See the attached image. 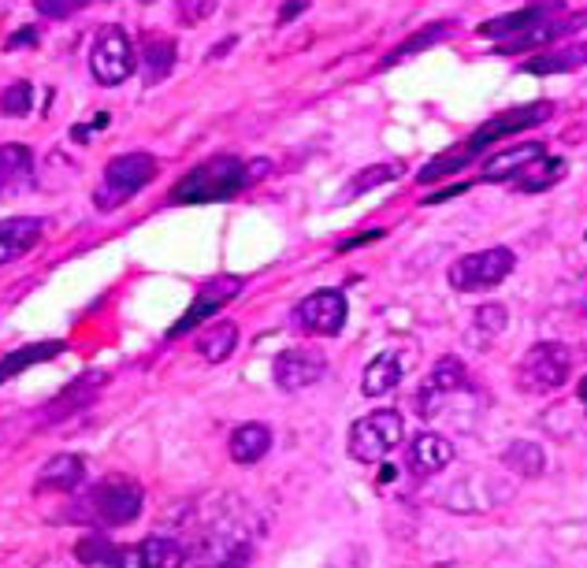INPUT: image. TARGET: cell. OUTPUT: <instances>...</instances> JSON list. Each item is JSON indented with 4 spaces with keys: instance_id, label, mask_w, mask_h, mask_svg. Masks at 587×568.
Returning <instances> with one entry per match:
<instances>
[{
    "instance_id": "e575fe53",
    "label": "cell",
    "mask_w": 587,
    "mask_h": 568,
    "mask_svg": "<svg viewBox=\"0 0 587 568\" xmlns=\"http://www.w3.org/2000/svg\"><path fill=\"white\" fill-rule=\"evenodd\" d=\"M476 328L484 331V335H502L505 331V309L502 305H484L480 312H476Z\"/></svg>"
},
{
    "instance_id": "7402d4cb",
    "label": "cell",
    "mask_w": 587,
    "mask_h": 568,
    "mask_svg": "<svg viewBox=\"0 0 587 568\" xmlns=\"http://www.w3.org/2000/svg\"><path fill=\"white\" fill-rule=\"evenodd\" d=\"M587 63V41H568L562 49H547L539 57L521 63V71L528 75H562V71H576Z\"/></svg>"
},
{
    "instance_id": "d4e9b609",
    "label": "cell",
    "mask_w": 587,
    "mask_h": 568,
    "mask_svg": "<svg viewBox=\"0 0 587 568\" xmlns=\"http://www.w3.org/2000/svg\"><path fill=\"white\" fill-rule=\"evenodd\" d=\"M502 465L510 468V472H517L521 480H539V476L547 472V454L536 446V442L517 439V442H510V446H505Z\"/></svg>"
},
{
    "instance_id": "44dd1931",
    "label": "cell",
    "mask_w": 587,
    "mask_h": 568,
    "mask_svg": "<svg viewBox=\"0 0 587 568\" xmlns=\"http://www.w3.org/2000/svg\"><path fill=\"white\" fill-rule=\"evenodd\" d=\"M465 386V365L457 357H442L436 368H431L428 383H424L420 391V412L424 417H431V402H439L442 394H454Z\"/></svg>"
},
{
    "instance_id": "74e56055",
    "label": "cell",
    "mask_w": 587,
    "mask_h": 568,
    "mask_svg": "<svg viewBox=\"0 0 587 568\" xmlns=\"http://www.w3.org/2000/svg\"><path fill=\"white\" fill-rule=\"evenodd\" d=\"M305 4H309V0H286V4L279 8V23H291L297 12H305Z\"/></svg>"
},
{
    "instance_id": "f546056e",
    "label": "cell",
    "mask_w": 587,
    "mask_h": 568,
    "mask_svg": "<svg viewBox=\"0 0 587 568\" xmlns=\"http://www.w3.org/2000/svg\"><path fill=\"white\" fill-rule=\"evenodd\" d=\"M562 175H565V164H562V160H547V157H543V160H536V164H531L513 186L525 189V194H539V189L554 186Z\"/></svg>"
},
{
    "instance_id": "2e32d148",
    "label": "cell",
    "mask_w": 587,
    "mask_h": 568,
    "mask_svg": "<svg viewBox=\"0 0 587 568\" xmlns=\"http://www.w3.org/2000/svg\"><path fill=\"white\" fill-rule=\"evenodd\" d=\"M454 457H457L454 442L447 435H436V431H420V435H413L409 442V472L420 476V480L447 472V468L454 465Z\"/></svg>"
},
{
    "instance_id": "52a82bcc",
    "label": "cell",
    "mask_w": 587,
    "mask_h": 568,
    "mask_svg": "<svg viewBox=\"0 0 587 568\" xmlns=\"http://www.w3.org/2000/svg\"><path fill=\"white\" fill-rule=\"evenodd\" d=\"M346 316H350L346 294L342 291H316V294L305 297V301H297L294 328L302 331V335H313V338H331L346 328Z\"/></svg>"
},
{
    "instance_id": "7a4b0ae2",
    "label": "cell",
    "mask_w": 587,
    "mask_h": 568,
    "mask_svg": "<svg viewBox=\"0 0 587 568\" xmlns=\"http://www.w3.org/2000/svg\"><path fill=\"white\" fill-rule=\"evenodd\" d=\"M249 183H253L249 164H242L239 157H212L171 186V201L175 205L231 201V197H239Z\"/></svg>"
},
{
    "instance_id": "6da1fadb",
    "label": "cell",
    "mask_w": 587,
    "mask_h": 568,
    "mask_svg": "<svg viewBox=\"0 0 587 568\" xmlns=\"http://www.w3.org/2000/svg\"><path fill=\"white\" fill-rule=\"evenodd\" d=\"M550 120V104H525V108H510V112H499L491 123H484L480 131H473V138H465L462 146L439 152L436 160H431L428 168L420 171V183H439V178L454 175V171H462L473 164L480 152L491 146V141L505 138V134H521L528 131V126H539Z\"/></svg>"
},
{
    "instance_id": "8fae6325",
    "label": "cell",
    "mask_w": 587,
    "mask_h": 568,
    "mask_svg": "<svg viewBox=\"0 0 587 568\" xmlns=\"http://www.w3.org/2000/svg\"><path fill=\"white\" fill-rule=\"evenodd\" d=\"M272 375H276L279 391L297 394V391H305V386H316L323 375H328V357H323V349H316V346L283 349L272 365Z\"/></svg>"
},
{
    "instance_id": "4dcf8cb0",
    "label": "cell",
    "mask_w": 587,
    "mask_h": 568,
    "mask_svg": "<svg viewBox=\"0 0 587 568\" xmlns=\"http://www.w3.org/2000/svg\"><path fill=\"white\" fill-rule=\"evenodd\" d=\"M30 104H34L30 83H12L0 94V115H8V120H20V115L30 112Z\"/></svg>"
},
{
    "instance_id": "3957f363",
    "label": "cell",
    "mask_w": 587,
    "mask_h": 568,
    "mask_svg": "<svg viewBox=\"0 0 587 568\" xmlns=\"http://www.w3.org/2000/svg\"><path fill=\"white\" fill-rule=\"evenodd\" d=\"M405 420L399 409H376L350 428V457L357 465H379L387 454L402 446Z\"/></svg>"
},
{
    "instance_id": "d590c367",
    "label": "cell",
    "mask_w": 587,
    "mask_h": 568,
    "mask_svg": "<svg viewBox=\"0 0 587 568\" xmlns=\"http://www.w3.org/2000/svg\"><path fill=\"white\" fill-rule=\"evenodd\" d=\"M328 568H368V554L360 546H342L328 561Z\"/></svg>"
},
{
    "instance_id": "ba28073f",
    "label": "cell",
    "mask_w": 587,
    "mask_h": 568,
    "mask_svg": "<svg viewBox=\"0 0 587 568\" xmlns=\"http://www.w3.org/2000/svg\"><path fill=\"white\" fill-rule=\"evenodd\" d=\"M89 513L101 524H131L142 513V486L126 476H108L89 491Z\"/></svg>"
},
{
    "instance_id": "5b68a950",
    "label": "cell",
    "mask_w": 587,
    "mask_h": 568,
    "mask_svg": "<svg viewBox=\"0 0 587 568\" xmlns=\"http://www.w3.org/2000/svg\"><path fill=\"white\" fill-rule=\"evenodd\" d=\"M573 375V354L562 342H536L517 365V386L525 394L562 391Z\"/></svg>"
},
{
    "instance_id": "d6986e66",
    "label": "cell",
    "mask_w": 587,
    "mask_h": 568,
    "mask_svg": "<svg viewBox=\"0 0 587 568\" xmlns=\"http://www.w3.org/2000/svg\"><path fill=\"white\" fill-rule=\"evenodd\" d=\"M34 183V152L26 146H0V197H12Z\"/></svg>"
},
{
    "instance_id": "e0dca14e",
    "label": "cell",
    "mask_w": 587,
    "mask_h": 568,
    "mask_svg": "<svg viewBox=\"0 0 587 568\" xmlns=\"http://www.w3.org/2000/svg\"><path fill=\"white\" fill-rule=\"evenodd\" d=\"M45 223L38 215H12V220H0V264H12V260L26 257L41 242Z\"/></svg>"
},
{
    "instance_id": "30bf717a",
    "label": "cell",
    "mask_w": 587,
    "mask_h": 568,
    "mask_svg": "<svg viewBox=\"0 0 587 568\" xmlns=\"http://www.w3.org/2000/svg\"><path fill=\"white\" fill-rule=\"evenodd\" d=\"M249 561V539L242 528H231L228 520L212 524L197 539L194 546V565L197 568H242Z\"/></svg>"
},
{
    "instance_id": "603a6c76",
    "label": "cell",
    "mask_w": 587,
    "mask_h": 568,
    "mask_svg": "<svg viewBox=\"0 0 587 568\" xmlns=\"http://www.w3.org/2000/svg\"><path fill=\"white\" fill-rule=\"evenodd\" d=\"M86 480V461L83 457H75V454H60V457H52L49 465L41 468V476H38V491H75V486H83Z\"/></svg>"
},
{
    "instance_id": "277c9868",
    "label": "cell",
    "mask_w": 587,
    "mask_h": 568,
    "mask_svg": "<svg viewBox=\"0 0 587 568\" xmlns=\"http://www.w3.org/2000/svg\"><path fill=\"white\" fill-rule=\"evenodd\" d=\"M513 268H517L513 249L491 246V249L465 252L462 260H454L447 279H450V286H454L457 294H484V291H494L499 283H505Z\"/></svg>"
},
{
    "instance_id": "83f0119b",
    "label": "cell",
    "mask_w": 587,
    "mask_h": 568,
    "mask_svg": "<svg viewBox=\"0 0 587 568\" xmlns=\"http://www.w3.org/2000/svg\"><path fill=\"white\" fill-rule=\"evenodd\" d=\"M142 67H146V83L157 86L164 83L171 75V67H175V45L157 38V41H146V49H142Z\"/></svg>"
},
{
    "instance_id": "4316f807",
    "label": "cell",
    "mask_w": 587,
    "mask_h": 568,
    "mask_svg": "<svg viewBox=\"0 0 587 568\" xmlns=\"http://www.w3.org/2000/svg\"><path fill=\"white\" fill-rule=\"evenodd\" d=\"M234 346H239V328L234 323H216L197 342V354L209 360V365H220V360H228L234 354Z\"/></svg>"
},
{
    "instance_id": "9c48e42d",
    "label": "cell",
    "mask_w": 587,
    "mask_h": 568,
    "mask_svg": "<svg viewBox=\"0 0 587 568\" xmlns=\"http://www.w3.org/2000/svg\"><path fill=\"white\" fill-rule=\"evenodd\" d=\"M89 71L101 86H120L134 71V45L120 26H105L89 49Z\"/></svg>"
},
{
    "instance_id": "f1b7e54d",
    "label": "cell",
    "mask_w": 587,
    "mask_h": 568,
    "mask_svg": "<svg viewBox=\"0 0 587 568\" xmlns=\"http://www.w3.org/2000/svg\"><path fill=\"white\" fill-rule=\"evenodd\" d=\"M450 30L454 26L450 23H436V26H424L420 34H413V38H405L399 49L391 52V57L383 60V67H394V63H402V60H409V57H417V52H424V49H431L436 41H442V38H450Z\"/></svg>"
},
{
    "instance_id": "7c38bea8",
    "label": "cell",
    "mask_w": 587,
    "mask_h": 568,
    "mask_svg": "<svg viewBox=\"0 0 587 568\" xmlns=\"http://www.w3.org/2000/svg\"><path fill=\"white\" fill-rule=\"evenodd\" d=\"M587 15L584 12H565V4H558L554 12H547L543 20H536L531 26H525L521 34H513L510 41H502V57H510V52H525V49H550L558 38H565V34L580 30Z\"/></svg>"
},
{
    "instance_id": "ac0fdd59",
    "label": "cell",
    "mask_w": 587,
    "mask_h": 568,
    "mask_svg": "<svg viewBox=\"0 0 587 568\" xmlns=\"http://www.w3.org/2000/svg\"><path fill=\"white\" fill-rule=\"evenodd\" d=\"M402 375H405L402 349H387V354L368 360L365 375H360V391H365L368 398H383V394H391L394 386L402 383Z\"/></svg>"
},
{
    "instance_id": "4fadbf2b",
    "label": "cell",
    "mask_w": 587,
    "mask_h": 568,
    "mask_svg": "<svg viewBox=\"0 0 587 568\" xmlns=\"http://www.w3.org/2000/svg\"><path fill=\"white\" fill-rule=\"evenodd\" d=\"M242 294V279H234V275H220V279H212V283H205L201 291H197L194 297V305L186 309V316L179 323H171V331H168V338H179V335H189V331L197 328V323H205L209 316H216L223 309V305L231 301V297H239Z\"/></svg>"
},
{
    "instance_id": "cb8c5ba5",
    "label": "cell",
    "mask_w": 587,
    "mask_h": 568,
    "mask_svg": "<svg viewBox=\"0 0 587 568\" xmlns=\"http://www.w3.org/2000/svg\"><path fill=\"white\" fill-rule=\"evenodd\" d=\"M562 4V0H550V4H536V8H525V12H510V15H499V20L491 23H480V38H491V41H510L513 34H521L525 26H531L536 20H543L547 12H554V8Z\"/></svg>"
},
{
    "instance_id": "5bb4252c",
    "label": "cell",
    "mask_w": 587,
    "mask_h": 568,
    "mask_svg": "<svg viewBox=\"0 0 587 568\" xmlns=\"http://www.w3.org/2000/svg\"><path fill=\"white\" fill-rule=\"evenodd\" d=\"M183 565H186L183 543H175L168 535H152L134 546H120L112 561V568H183Z\"/></svg>"
},
{
    "instance_id": "836d02e7",
    "label": "cell",
    "mask_w": 587,
    "mask_h": 568,
    "mask_svg": "<svg viewBox=\"0 0 587 568\" xmlns=\"http://www.w3.org/2000/svg\"><path fill=\"white\" fill-rule=\"evenodd\" d=\"M89 0H34V8H38L41 15H49V20H68V15L83 12Z\"/></svg>"
},
{
    "instance_id": "484cf974",
    "label": "cell",
    "mask_w": 587,
    "mask_h": 568,
    "mask_svg": "<svg viewBox=\"0 0 587 568\" xmlns=\"http://www.w3.org/2000/svg\"><path fill=\"white\" fill-rule=\"evenodd\" d=\"M63 354V342H38V346H23L15 349V354H8L0 360V383H8V379H15L23 372V368H34L41 365V360H52Z\"/></svg>"
},
{
    "instance_id": "9a60e30c",
    "label": "cell",
    "mask_w": 587,
    "mask_h": 568,
    "mask_svg": "<svg viewBox=\"0 0 587 568\" xmlns=\"http://www.w3.org/2000/svg\"><path fill=\"white\" fill-rule=\"evenodd\" d=\"M543 157H547L543 141H517V146L502 152H491V157L484 160V183H517V178Z\"/></svg>"
},
{
    "instance_id": "f35d334b",
    "label": "cell",
    "mask_w": 587,
    "mask_h": 568,
    "mask_svg": "<svg viewBox=\"0 0 587 568\" xmlns=\"http://www.w3.org/2000/svg\"><path fill=\"white\" fill-rule=\"evenodd\" d=\"M576 398H580V405H584V417H587V375L580 379V386H576Z\"/></svg>"
},
{
    "instance_id": "8d00e7d4",
    "label": "cell",
    "mask_w": 587,
    "mask_h": 568,
    "mask_svg": "<svg viewBox=\"0 0 587 568\" xmlns=\"http://www.w3.org/2000/svg\"><path fill=\"white\" fill-rule=\"evenodd\" d=\"M23 45H38V30H34V26H23L20 34L8 38V49H23Z\"/></svg>"
},
{
    "instance_id": "d6a6232c",
    "label": "cell",
    "mask_w": 587,
    "mask_h": 568,
    "mask_svg": "<svg viewBox=\"0 0 587 568\" xmlns=\"http://www.w3.org/2000/svg\"><path fill=\"white\" fill-rule=\"evenodd\" d=\"M387 178H394V168H391V164H376V168L360 171V175L354 178V183H350L346 197L365 194V189H372V186H379V183H387Z\"/></svg>"
},
{
    "instance_id": "ffe728a7",
    "label": "cell",
    "mask_w": 587,
    "mask_h": 568,
    "mask_svg": "<svg viewBox=\"0 0 587 568\" xmlns=\"http://www.w3.org/2000/svg\"><path fill=\"white\" fill-rule=\"evenodd\" d=\"M268 449H272V428L265 423H239L231 431L228 454L234 465H257L260 457H268Z\"/></svg>"
},
{
    "instance_id": "1f68e13d",
    "label": "cell",
    "mask_w": 587,
    "mask_h": 568,
    "mask_svg": "<svg viewBox=\"0 0 587 568\" xmlns=\"http://www.w3.org/2000/svg\"><path fill=\"white\" fill-rule=\"evenodd\" d=\"M115 550H120V546H112L105 535H89V539H83V543L75 546V554H78V561H83V565H105V568H112Z\"/></svg>"
},
{
    "instance_id": "8992f818",
    "label": "cell",
    "mask_w": 587,
    "mask_h": 568,
    "mask_svg": "<svg viewBox=\"0 0 587 568\" xmlns=\"http://www.w3.org/2000/svg\"><path fill=\"white\" fill-rule=\"evenodd\" d=\"M157 175V160L149 152H123L105 168V178L97 186V209H115V205L131 201L149 178Z\"/></svg>"
}]
</instances>
